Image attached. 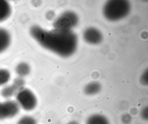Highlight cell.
I'll use <instances>...</instances> for the list:
<instances>
[{"instance_id": "cell-1", "label": "cell", "mask_w": 148, "mask_h": 124, "mask_svg": "<svg viewBox=\"0 0 148 124\" xmlns=\"http://www.w3.org/2000/svg\"><path fill=\"white\" fill-rule=\"evenodd\" d=\"M30 33L42 47L62 57H69L76 51L77 37L71 31H48L39 26H34Z\"/></svg>"}, {"instance_id": "cell-2", "label": "cell", "mask_w": 148, "mask_h": 124, "mask_svg": "<svg viewBox=\"0 0 148 124\" xmlns=\"http://www.w3.org/2000/svg\"><path fill=\"white\" fill-rule=\"evenodd\" d=\"M130 4L127 1H108L104 6L103 14L110 21H116L126 16L130 10Z\"/></svg>"}, {"instance_id": "cell-3", "label": "cell", "mask_w": 148, "mask_h": 124, "mask_svg": "<svg viewBox=\"0 0 148 124\" xmlns=\"http://www.w3.org/2000/svg\"><path fill=\"white\" fill-rule=\"evenodd\" d=\"M78 22V17L75 13L67 11L63 13L53 23L55 29L60 31H71Z\"/></svg>"}, {"instance_id": "cell-4", "label": "cell", "mask_w": 148, "mask_h": 124, "mask_svg": "<svg viewBox=\"0 0 148 124\" xmlns=\"http://www.w3.org/2000/svg\"><path fill=\"white\" fill-rule=\"evenodd\" d=\"M17 102L19 107L27 111H32L37 105V99L34 94L29 89L23 88L16 95Z\"/></svg>"}, {"instance_id": "cell-5", "label": "cell", "mask_w": 148, "mask_h": 124, "mask_svg": "<svg viewBox=\"0 0 148 124\" xmlns=\"http://www.w3.org/2000/svg\"><path fill=\"white\" fill-rule=\"evenodd\" d=\"M19 111V106L16 101H7L0 102V120L10 119L16 116Z\"/></svg>"}, {"instance_id": "cell-6", "label": "cell", "mask_w": 148, "mask_h": 124, "mask_svg": "<svg viewBox=\"0 0 148 124\" xmlns=\"http://www.w3.org/2000/svg\"><path fill=\"white\" fill-rule=\"evenodd\" d=\"M85 40L92 44H99L103 40V35L98 29L90 27L86 29L83 34Z\"/></svg>"}, {"instance_id": "cell-7", "label": "cell", "mask_w": 148, "mask_h": 124, "mask_svg": "<svg viewBox=\"0 0 148 124\" xmlns=\"http://www.w3.org/2000/svg\"><path fill=\"white\" fill-rule=\"evenodd\" d=\"M11 42V36L5 29L0 28V53L5 50Z\"/></svg>"}, {"instance_id": "cell-8", "label": "cell", "mask_w": 148, "mask_h": 124, "mask_svg": "<svg viewBox=\"0 0 148 124\" xmlns=\"http://www.w3.org/2000/svg\"><path fill=\"white\" fill-rule=\"evenodd\" d=\"M12 10L8 2L0 0V22L7 19L11 14Z\"/></svg>"}, {"instance_id": "cell-9", "label": "cell", "mask_w": 148, "mask_h": 124, "mask_svg": "<svg viewBox=\"0 0 148 124\" xmlns=\"http://www.w3.org/2000/svg\"><path fill=\"white\" fill-rule=\"evenodd\" d=\"M101 85L97 82H92L86 85L84 88V92L86 95H93L101 91Z\"/></svg>"}, {"instance_id": "cell-10", "label": "cell", "mask_w": 148, "mask_h": 124, "mask_svg": "<svg viewBox=\"0 0 148 124\" xmlns=\"http://www.w3.org/2000/svg\"><path fill=\"white\" fill-rule=\"evenodd\" d=\"M86 124H110L108 119L102 114H95L88 117Z\"/></svg>"}, {"instance_id": "cell-11", "label": "cell", "mask_w": 148, "mask_h": 124, "mask_svg": "<svg viewBox=\"0 0 148 124\" xmlns=\"http://www.w3.org/2000/svg\"><path fill=\"white\" fill-rule=\"evenodd\" d=\"M19 90L14 84L7 86L2 89L1 95L4 98H9L13 96Z\"/></svg>"}, {"instance_id": "cell-12", "label": "cell", "mask_w": 148, "mask_h": 124, "mask_svg": "<svg viewBox=\"0 0 148 124\" xmlns=\"http://www.w3.org/2000/svg\"><path fill=\"white\" fill-rule=\"evenodd\" d=\"M16 71L20 76L24 77L29 74L30 72V67L27 63L21 62L17 66Z\"/></svg>"}, {"instance_id": "cell-13", "label": "cell", "mask_w": 148, "mask_h": 124, "mask_svg": "<svg viewBox=\"0 0 148 124\" xmlns=\"http://www.w3.org/2000/svg\"><path fill=\"white\" fill-rule=\"evenodd\" d=\"M11 78V74L8 70L5 69H0V86L7 83Z\"/></svg>"}, {"instance_id": "cell-14", "label": "cell", "mask_w": 148, "mask_h": 124, "mask_svg": "<svg viewBox=\"0 0 148 124\" xmlns=\"http://www.w3.org/2000/svg\"><path fill=\"white\" fill-rule=\"evenodd\" d=\"M17 124H37V122L34 118L26 115L21 118Z\"/></svg>"}, {"instance_id": "cell-15", "label": "cell", "mask_w": 148, "mask_h": 124, "mask_svg": "<svg viewBox=\"0 0 148 124\" xmlns=\"http://www.w3.org/2000/svg\"><path fill=\"white\" fill-rule=\"evenodd\" d=\"M13 84H14L17 87L19 91L24 88V86L25 85V82L21 77H19V78H16L14 80Z\"/></svg>"}, {"instance_id": "cell-16", "label": "cell", "mask_w": 148, "mask_h": 124, "mask_svg": "<svg viewBox=\"0 0 148 124\" xmlns=\"http://www.w3.org/2000/svg\"><path fill=\"white\" fill-rule=\"evenodd\" d=\"M140 83L144 86H147L148 84V70L146 69L142 74L139 79Z\"/></svg>"}, {"instance_id": "cell-17", "label": "cell", "mask_w": 148, "mask_h": 124, "mask_svg": "<svg viewBox=\"0 0 148 124\" xmlns=\"http://www.w3.org/2000/svg\"><path fill=\"white\" fill-rule=\"evenodd\" d=\"M121 121L123 124H130L132 121V117L129 114H125L121 117Z\"/></svg>"}, {"instance_id": "cell-18", "label": "cell", "mask_w": 148, "mask_h": 124, "mask_svg": "<svg viewBox=\"0 0 148 124\" xmlns=\"http://www.w3.org/2000/svg\"><path fill=\"white\" fill-rule=\"evenodd\" d=\"M140 117L144 121H147L148 120V107L145 106L144 107L140 112Z\"/></svg>"}, {"instance_id": "cell-19", "label": "cell", "mask_w": 148, "mask_h": 124, "mask_svg": "<svg viewBox=\"0 0 148 124\" xmlns=\"http://www.w3.org/2000/svg\"><path fill=\"white\" fill-rule=\"evenodd\" d=\"M54 15V14L53 12L52 11H50L47 13V17L49 20H51V19L53 18Z\"/></svg>"}, {"instance_id": "cell-20", "label": "cell", "mask_w": 148, "mask_h": 124, "mask_svg": "<svg viewBox=\"0 0 148 124\" xmlns=\"http://www.w3.org/2000/svg\"><path fill=\"white\" fill-rule=\"evenodd\" d=\"M66 124H79L77 121H70Z\"/></svg>"}]
</instances>
